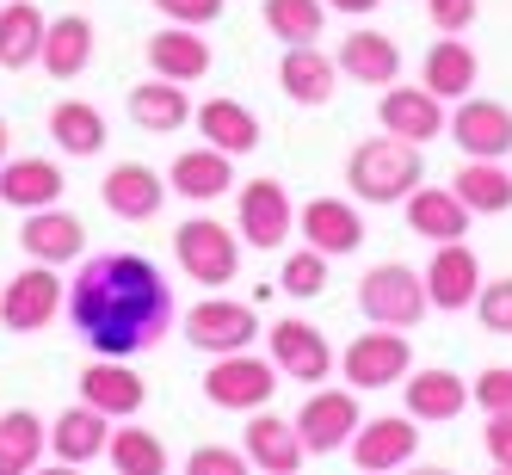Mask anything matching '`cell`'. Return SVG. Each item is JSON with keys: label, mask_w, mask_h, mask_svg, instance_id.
Masks as SVG:
<instances>
[{"label": "cell", "mask_w": 512, "mask_h": 475, "mask_svg": "<svg viewBox=\"0 0 512 475\" xmlns=\"http://www.w3.org/2000/svg\"><path fill=\"white\" fill-rule=\"evenodd\" d=\"M44 25H50V19H44L38 0H0V68H7V75L38 68Z\"/></svg>", "instance_id": "33"}, {"label": "cell", "mask_w": 512, "mask_h": 475, "mask_svg": "<svg viewBox=\"0 0 512 475\" xmlns=\"http://www.w3.org/2000/svg\"><path fill=\"white\" fill-rule=\"evenodd\" d=\"M482 445H488V463L512 475V414H488V426H482Z\"/></svg>", "instance_id": "45"}, {"label": "cell", "mask_w": 512, "mask_h": 475, "mask_svg": "<svg viewBox=\"0 0 512 475\" xmlns=\"http://www.w3.org/2000/svg\"><path fill=\"white\" fill-rule=\"evenodd\" d=\"M278 290H284V297H321V290H327V253L321 247H297V253H284V266H278Z\"/></svg>", "instance_id": "39"}, {"label": "cell", "mask_w": 512, "mask_h": 475, "mask_svg": "<svg viewBox=\"0 0 512 475\" xmlns=\"http://www.w3.org/2000/svg\"><path fill=\"white\" fill-rule=\"evenodd\" d=\"M475 13H482V0H426L432 31H445V38H463V31L475 25Z\"/></svg>", "instance_id": "42"}, {"label": "cell", "mask_w": 512, "mask_h": 475, "mask_svg": "<svg viewBox=\"0 0 512 475\" xmlns=\"http://www.w3.org/2000/svg\"><path fill=\"white\" fill-rule=\"evenodd\" d=\"M278 87H284L290 105L321 112V105H334V93H340V62L327 56L321 44H284V56H278Z\"/></svg>", "instance_id": "17"}, {"label": "cell", "mask_w": 512, "mask_h": 475, "mask_svg": "<svg viewBox=\"0 0 512 475\" xmlns=\"http://www.w3.org/2000/svg\"><path fill=\"white\" fill-rule=\"evenodd\" d=\"M266 31L278 44H321L327 7L321 0H266Z\"/></svg>", "instance_id": "38"}, {"label": "cell", "mask_w": 512, "mask_h": 475, "mask_svg": "<svg viewBox=\"0 0 512 475\" xmlns=\"http://www.w3.org/2000/svg\"><path fill=\"white\" fill-rule=\"evenodd\" d=\"M186 469L192 475H247L253 463H247V451H229V445H198L186 457Z\"/></svg>", "instance_id": "43"}, {"label": "cell", "mask_w": 512, "mask_h": 475, "mask_svg": "<svg viewBox=\"0 0 512 475\" xmlns=\"http://www.w3.org/2000/svg\"><path fill=\"white\" fill-rule=\"evenodd\" d=\"M173 260L204 290H223L229 278H241V235L223 229L216 216H186V223L173 229Z\"/></svg>", "instance_id": "3"}, {"label": "cell", "mask_w": 512, "mask_h": 475, "mask_svg": "<svg viewBox=\"0 0 512 475\" xmlns=\"http://www.w3.org/2000/svg\"><path fill=\"white\" fill-rule=\"evenodd\" d=\"M334 62H340V81L377 87V93L401 81V44L389 38V31H346L340 50H334Z\"/></svg>", "instance_id": "22"}, {"label": "cell", "mask_w": 512, "mask_h": 475, "mask_svg": "<svg viewBox=\"0 0 512 475\" xmlns=\"http://www.w3.org/2000/svg\"><path fill=\"white\" fill-rule=\"evenodd\" d=\"M62 278H56V266H44V260H31L19 278H0V327L7 334H44V327L62 315Z\"/></svg>", "instance_id": "7"}, {"label": "cell", "mask_w": 512, "mask_h": 475, "mask_svg": "<svg viewBox=\"0 0 512 475\" xmlns=\"http://www.w3.org/2000/svg\"><path fill=\"white\" fill-rule=\"evenodd\" d=\"M297 235L309 247H321L327 260H346V253L364 247V210H358V198H309L297 210Z\"/></svg>", "instance_id": "18"}, {"label": "cell", "mask_w": 512, "mask_h": 475, "mask_svg": "<svg viewBox=\"0 0 512 475\" xmlns=\"http://www.w3.org/2000/svg\"><path fill=\"white\" fill-rule=\"evenodd\" d=\"M241 451H247V463H253V469H266V475H297V469L309 463L303 438H297V420H278V414H272V401L247 414Z\"/></svg>", "instance_id": "19"}, {"label": "cell", "mask_w": 512, "mask_h": 475, "mask_svg": "<svg viewBox=\"0 0 512 475\" xmlns=\"http://www.w3.org/2000/svg\"><path fill=\"white\" fill-rule=\"evenodd\" d=\"M179 334H186V346H198L210 358L216 352H247L260 340V315L247 303H235V297H204V303H192L179 315Z\"/></svg>", "instance_id": "10"}, {"label": "cell", "mask_w": 512, "mask_h": 475, "mask_svg": "<svg viewBox=\"0 0 512 475\" xmlns=\"http://www.w3.org/2000/svg\"><path fill=\"white\" fill-rule=\"evenodd\" d=\"M401 395H408V414L420 426H445L469 408V383L457 371H445V364H426V371L401 377Z\"/></svg>", "instance_id": "28"}, {"label": "cell", "mask_w": 512, "mask_h": 475, "mask_svg": "<svg viewBox=\"0 0 512 475\" xmlns=\"http://www.w3.org/2000/svg\"><path fill=\"white\" fill-rule=\"evenodd\" d=\"M377 124L389 130V136H401V142H414V149H426L432 136H445V99H438L432 87H383V99H377Z\"/></svg>", "instance_id": "15"}, {"label": "cell", "mask_w": 512, "mask_h": 475, "mask_svg": "<svg viewBox=\"0 0 512 475\" xmlns=\"http://www.w3.org/2000/svg\"><path fill=\"white\" fill-rule=\"evenodd\" d=\"M149 75H161V81H179V87H192V81H204L210 75V44H204V31L198 25H179V31H155L149 38Z\"/></svg>", "instance_id": "30"}, {"label": "cell", "mask_w": 512, "mask_h": 475, "mask_svg": "<svg viewBox=\"0 0 512 475\" xmlns=\"http://www.w3.org/2000/svg\"><path fill=\"white\" fill-rule=\"evenodd\" d=\"M445 136L457 142V155L506 161V155H512V105L463 93V99H457V112H445Z\"/></svg>", "instance_id": "12"}, {"label": "cell", "mask_w": 512, "mask_h": 475, "mask_svg": "<svg viewBox=\"0 0 512 475\" xmlns=\"http://www.w3.org/2000/svg\"><path fill=\"white\" fill-rule=\"evenodd\" d=\"M426 179V161L414 142H401V136H364L358 149L346 155V186L358 204H401L414 186Z\"/></svg>", "instance_id": "2"}, {"label": "cell", "mask_w": 512, "mask_h": 475, "mask_svg": "<svg viewBox=\"0 0 512 475\" xmlns=\"http://www.w3.org/2000/svg\"><path fill=\"white\" fill-rule=\"evenodd\" d=\"M475 321L488 327V334H512V278H488L482 290H475Z\"/></svg>", "instance_id": "40"}, {"label": "cell", "mask_w": 512, "mask_h": 475, "mask_svg": "<svg viewBox=\"0 0 512 475\" xmlns=\"http://www.w3.org/2000/svg\"><path fill=\"white\" fill-rule=\"evenodd\" d=\"M68 327L99 358H136L173 327V290L149 253H87L68 284Z\"/></svg>", "instance_id": "1"}, {"label": "cell", "mask_w": 512, "mask_h": 475, "mask_svg": "<svg viewBox=\"0 0 512 475\" xmlns=\"http://www.w3.org/2000/svg\"><path fill=\"white\" fill-rule=\"evenodd\" d=\"M19 247L31 253V260H44V266H68V260H81V253H87V223H81L75 210H62V204L25 210Z\"/></svg>", "instance_id": "20"}, {"label": "cell", "mask_w": 512, "mask_h": 475, "mask_svg": "<svg viewBox=\"0 0 512 475\" xmlns=\"http://www.w3.org/2000/svg\"><path fill=\"white\" fill-rule=\"evenodd\" d=\"M266 358L278 364V377L309 383V389H315L321 377H334V364H340V352L327 346L321 327H309V321H297V315H284V321L266 327Z\"/></svg>", "instance_id": "11"}, {"label": "cell", "mask_w": 512, "mask_h": 475, "mask_svg": "<svg viewBox=\"0 0 512 475\" xmlns=\"http://www.w3.org/2000/svg\"><path fill=\"white\" fill-rule=\"evenodd\" d=\"M334 371L352 383V389H364V395H377V389H395L401 377L414 371V346H408V334L401 327H364V334L340 352V364Z\"/></svg>", "instance_id": "5"}, {"label": "cell", "mask_w": 512, "mask_h": 475, "mask_svg": "<svg viewBox=\"0 0 512 475\" xmlns=\"http://www.w3.org/2000/svg\"><path fill=\"white\" fill-rule=\"evenodd\" d=\"M38 68L50 81H81L93 68V19L87 13H62L44 25V50H38Z\"/></svg>", "instance_id": "26"}, {"label": "cell", "mask_w": 512, "mask_h": 475, "mask_svg": "<svg viewBox=\"0 0 512 475\" xmlns=\"http://www.w3.org/2000/svg\"><path fill=\"white\" fill-rule=\"evenodd\" d=\"M451 192L463 198L469 216H500V210H512V167L482 161V155H463V161H457V179H451Z\"/></svg>", "instance_id": "35"}, {"label": "cell", "mask_w": 512, "mask_h": 475, "mask_svg": "<svg viewBox=\"0 0 512 475\" xmlns=\"http://www.w3.org/2000/svg\"><path fill=\"white\" fill-rule=\"evenodd\" d=\"M105 463H112L118 475H161L167 469V445L149 426H112V438H105Z\"/></svg>", "instance_id": "37"}, {"label": "cell", "mask_w": 512, "mask_h": 475, "mask_svg": "<svg viewBox=\"0 0 512 475\" xmlns=\"http://www.w3.org/2000/svg\"><path fill=\"white\" fill-rule=\"evenodd\" d=\"M7 136H13V130H7V118H0V161H7Z\"/></svg>", "instance_id": "47"}, {"label": "cell", "mask_w": 512, "mask_h": 475, "mask_svg": "<svg viewBox=\"0 0 512 475\" xmlns=\"http://www.w3.org/2000/svg\"><path fill=\"white\" fill-rule=\"evenodd\" d=\"M469 401L482 414H512V364H488V371L469 383Z\"/></svg>", "instance_id": "41"}, {"label": "cell", "mask_w": 512, "mask_h": 475, "mask_svg": "<svg viewBox=\"0 0 512 475\" xmlns=\"http://www.w3.org/2000/svg\"><path fill=\"white\" fill-rule=\"evenodd\" d=\"M358 420H364V414H358V389H352V383H346V389L315 383L309 401L297 408V438H303V451H309V457H334V451L352 445Z\"/></svg>", "instance_id": "9"}, {"label": "cell", "mask_w": 512, "mask_h": 475, "mask_svg": "<svg viewBox=\"0 0 512 475\" xmlns=\"http://www.w3.org/2000/svg\"><path fill=\"white\" fill-rule=\"evenodd\" d=\"M50 457V426L31 408H7L0 414V475H31Z\"/></svg>", "instance_id": "36"}, {"label": "cell", "mask_w": 512, "mask_h": 475, "mask_svg": "<svg viewBox=\"0 0 512 475\" xmlns=\"http://www.w3.org/2000/svg\"><path fill=\"white\" fill-rule=\"evenodd\" d=\"M352 463L364 475H389L401 463H414L420 457V420L414 414H377V420H358L352 432Z\"/></svg>", "instance_id": "13"}, {"label": "cell", "mask_w": 512, "mask_h": 475, "mask_svg": "<svg viewBox=\"0 0 512 475\" xmlns=\"http://www.w3.org/2000/svg\"><path fill=\"white\" fill-rule=\"evenodd\" d=\"M358 309L364 321H377V327H420L426 321V278L414 266H401V260H383L358 278Z\"/></svg>", "instance_id": "6"}, {"label": "cell", "mask_w": 512, "mask_h": 475, "mask_svg": "<svg viewBox=\"0 0 512 475\" xmlns=\"http://www.w3.org/2000/svg\"><path fill=\"white\" fill-rule=\"evenodd\" d=\"M105 112L93 99H56L50 105V142L68 155V161H93V155H105Z\"/></svg>", "instance_id": "32"}, {"label": "cell", "mask_w": 512, "mask_h": 475, "mask_svg": "<svg viewBox=\"0 0 512 475\" xmlns=\"http://www.w3.org/2000/svg\"><path fill=\"white\" fill-rule=\"evenodd\" d=\"M235 235H241V247H260V253L297 235V204H290L284 179H247L235 198Z\"/></svg>", "instance_id": "8"}, {"label": "cell", "mask_w": 512, "mask_h": 475, "mask_svg": "<svg viewBox=\"0 0 512 475\" xmlns=\"http://www.w3.org/2000/svg\"><path fill=\"white\" fill-rule=\"evenodd\" d=\"M81 401L112 420H136L142 401H149V383L130 371V358H93L81 371Z\"/></svg>", "instance_id": "21"}, {"label": "cell", "mask_w": 512, "mask_h": 475, "mask_svg": "<svg viewBox=\"0 0 512 475\" xmlns=\"http://www.w3.org/2000/svg\"><path fill=\"white\" fill-rule=\"evenodd\" d=\"M426 303L438 315H463L482 290V260L469 253V241H432V260H426Z\"/></svg>", "instance_id": "14"}, {"label": "cell", "mask_w": 512, "mask_h": 475, "mask_svg": "<svg viewBox=\"0 0 512 475\" xmlns=\"http://www.w3.org/2000/svg\"><path fill=\"white\" fill-rule=\"evenodd\" d=\"M105 438H112V414L87 408V401H75V408H62L50 420V457L56 463H99L105 457Z\"/></svg>", "instance_id": "29"}, {"label": "cell", "mask_w": 512, "mask_h": 475, "mask_svg": "<svg viewBox=\"0 0 512 475\" xmlns=\"http://www.w3.org/2000/svg\"><path fill=\"white\" fill-rule=\"evenodd\" d=\"M124 112H130V124H136V130H149V136H173V130H186V124H192V93L179 87V81L149 75V81H136V87H130Z\"/></svg>", "instance_id": "27"}, {"label": "cell", "mask_w": 512, "mask_h": 475, "mask_svg": "<svg viewBox=\"0 0 512 475\" xmlns=\"http://www.w3.org/2000/svg\"><path fill=\"white\" fill-rule=\"evenodd\" d=\"M223 7H229V0H155L161 19H173V25H198V31L223 19Z\"/></svg>", "instance_id": "44"}, {"label": "cell", "mask_w": 512, "mask_h": 475, "mask_svg": "<svg viewBox=\"0 0 512 475\" xmlns=\"http://www.w3.org/2000/svg\"><path fill=\"white\" fill-rule=\"evenodd\" d=\"M235 186V155H223V149H186V155H173V167H167V192L173 198H186V204H216Z\"/></svg>", "instance_id": "25"}, {"label": "cell", "mask_w": 512, "mask_h": 475, "mask_svg": "<svg viewBox=\"0 0 512 475\" xmlns=\"http://www.w3.org/2000/svg\"><path fill=\"white\" fill-rule=\"evenodd\" d=\"M401 216H408V229L426 235V241H463L469 235V210L451 186H414L401 198Z\"/></svg>", "instance_id": "31"}, {"label": "cell", "mask_w": 512, "mask_h": 475, "mask_svg": "<svg viewBox=\"0 0 512 475\" xmlns=\"http://www.w3.org/2000/svg\"><path fill=\"white\" fill-rule=\"evenodd\" d=\"M475 81H482V62H475V50L463 44V38H445L438 31V44L426 50V62H420V87H432L438 99H463V93H475Z\"/></svg>", "instance_id": "34"}, {"label": "cell", "mask_w": 512, "mask_h": 475, "mask_svg": "<svg viewBox=\"0 0 512 475\" xmlns=\"http://www.w3.org/2000/svg\"><path fill=\"white\" fill-rule=\"evenodd\" d=\"M278 364L272 358H253V352H216L210 371H204V401L223 414H253L278 395Z\"/></svg>", "instance_id": "4"}, {"label": "cell", "mask_w": 512, "mask_h": 475, "mask_svg": "<svg viewBox=\"0 0 512 475\" xmlns=\"http://www.w3.org/2000/svg\"><path fill=\"white\" fill-rule=\"evenodd\" d=\"M99 204L112 210L118 223H155L161 204H167V179L149 161H118L99 179Z\"/></svg>", "instance_id": "16"}, {"label": "cell", "mask_w": 512, "mask_h": 475, "mask_svg": "<svg viewBox=\"0 0 512 475\" xmlns=\"http://www.w3.org/2000/svg\"><path fill=\"white\" fill-rule=\"evenodd\" d=\"M192 130L210 142V149H223V155H235V161L253 155V149H260V136H266V124L253 118L241 99H223V93L204 99V105H192Z\"/></svg>", "instance_id": "24"}, {"label": "cell", "mask_w": 512, "mask_h": 475, "mask_svg": "<svg viewBox=\"0 0 512 475\" xmlns=\"http://www.w3.org/2000/svg\"><path fill=\"white\" fill-rule=\"evenodd\" d=\"M68 192V173L62 161L50 155H7L0 161V204H13V210H44V204H62Z\"/></svg>", "instance_id": "23"}, {"label": "cell", "mask_w": 512, "mask_h": 475, "mask_svg": "<svg viewBox=\"0 0 512 475\" xmlns=\"http://www.w3.org/2000/svg\"><path fill=\"white\" fill-rule=\"evenodd\" d=\"M321 7H327V13H346V19H371L383 0H321Z\"/></svg>", "instance_id": "46"}]
</instances>
